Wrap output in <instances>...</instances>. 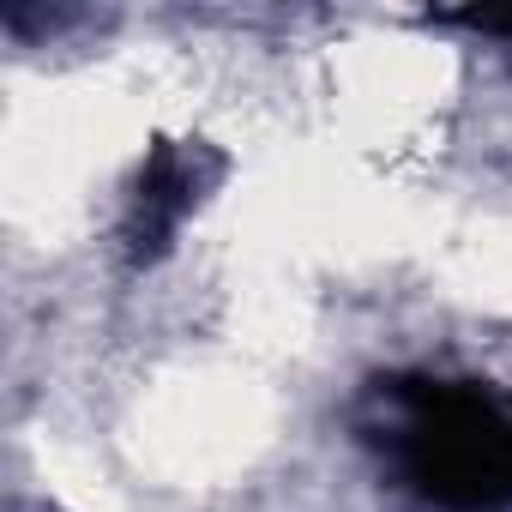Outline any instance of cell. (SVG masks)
I'll use <instances>...</instances> for the list:
<instances>
[{"mask_svg":"<svg viewBox=\"0 0 512 512\" xmlns=\"http://www.w3.org/2000/svg\"><path fill=\"white\" fill-rule=\"evenodd\" d=\"M392 452L404 476L452 506L494 512L512 500V422L470 386H398Z\"/></svg>","mask_w":512,"mask_h":512,"instance_id":"obj_1","label":"cell"},{"mask_svg":"<svg viewBox=\"0 0 512 512\" xmlns=\"http://www.w3.org/2000/svg\"><path fill=\"white\" fill-rule=\"evenodd\" d=\"M217 163H205L199 151L187 145H163L139 181V199H133V223H127V241L139 260H157V253L169 247V235L181 229V217L199 205V187Z\"/></svg>","mask_w":512,"mask_h":512,"instance_id":"obj_2","label":"cell"},{"mask_svg":"<svg viewBox=\"0 0 512 512\" xmlns=\"http://www.w3.org/2000/svg\"><path fill=\"white\" fill-rule=\"evenodd\" d=\"M476 31H494V37H512V13H464Z\"/></svg>","mask_w":512,"mask_h":512,"instance_id":"obj_3","label":"cell"}]
</instances>
